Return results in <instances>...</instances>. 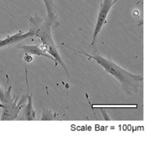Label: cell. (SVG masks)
I'll return each instance as SVG.
<instances>
[{
  "label": "cell",
  "mask_w": 155,
  "mask_h": 146,
  "mask_svg": "<svg viewBox=\"0 0 155 146\" xmlns=\"http://www.w3.org/2000/svg\"><path fill=\"white\" fill-rule=\"evenodd\" d=\"M28 18L30 21L29 31L33 33V36L38 37L41 40L42 43L40 46L41 48L45 52L54 57L58 63L61 65L68 76H69L68 71L58 51L51 34L52 28L48 20H45L38 15H35V16L29 15Z\"/></svg>",
  "instance_id": "cell-1"
},
{
  "label": "cell",
  "mask_w": 155,
  "mask_h": 146,
  "mask_svg": "<svg viewBox=\"0 0 155 146\" xmlns=\"http://www.w3.org/2000/svg\"><path fill=\"white\" fill-rule=\"evenodd\" d=\"M78 52L91 58L92 60H94L97 63L103 67L106 72L114 76L116 79H118L126 87H137L143 79L141 76L133 74L127 71L113 61L106 60L102 56L99 55L88 54L81 51Z\"/></svg>",
  "instance_id": "cell-2"
},
{
  "label": "cell",
  "mask_w": 155,
  "mask_h": 146,
  "mask_svg": "<svg viewBox=\"0 0 155 146\" xmlns=\"http://www.w3.org/2000/svg\"><path fill=\"white\" fill-rule=\"evenodd\" d=\"M118 1V0H103L101 3L93 31V40L91 43L92 46L95 44L97 37H98L99 33L101 31L104 24L106 23V18H107L108 15L111 9Z\"/></svg>",
  "instance_id": "cell-3"
},
{
  "label": "cell",
  "mask_w": 155,
  "mask_h": 146,
  "mask_svg": "<svg viewBox=\"0 0 155 146\" xmlns=\"http://www.w3.org/2000/svg\"><path fill=\"white\" fill-rule=\"evenodd\" d=\"M12 86H9V89H5L6 97L4 101L2 102L3 104V112L2 115V120H13L16 118L17 115L19 113V110L21 109V105L22 102H20L18 104H16V100L13 101L12 98L10 91Z\"/></svg>",
  "instance_id": "cell-4"
},
{
  "label": "cell",
  "mask_w": 155,
  "mask_h": 146,
  "mask_svg": "<svg viewBox=\"0 0 155 146\" xmlns=\"http://www.w3.org/2000/svg\"><path fill=\"white\" fill-rule=\"evenodd\" d=\"M43 2L45 5L48 13L47 20L51 25L52 29L54 30L60 25L58 21L57 10L55 2L54 0H43Z\"/></svg>",
  "instance_id": "cell-5"
},
{
  "label": "cell",
  "mask_w": 155,
  "mask_h": 146,
  "mask_svg": "<svg viewBox=\"0 0 155 146\" xmlns=\"http://www.w3.org/2000/svg\"><path fill=\"white\" fill-rule=\"evenodd\" d=\"M33 36V33L28 31L27 33H23V31H19L13 35L9 36L7 37L0 40V48L8 46L16 43L21 42L26 39Z\"/></svg>",
  "instance_id": "cell-6"
},
{
  "label": "cell",
  "mask_w": 155,
  "mask_h": 146,
  "mask_svg": "<svg viewBox=\"0 0 155 146\" xmlns=\"http://www.w3.org/2000/svg\"><path fill=\"white\" fill-rule=\"evenodd\" d=\"M19 47L21 49L26 53H29L32 55H36L39 56H43L45 57L48 58V59H50L51 60L54 61L55 66H58V63L55 58L50 54L45 52L40 46L38 45H23L21 46H19Z\"/></svg>",
  "instance_id": "cell-7"
},
{
  "label": "cell",
  "mask_w": 155,
  "mask_h": 146,
  "mask_svg": "<svg viewBox=\"0 0 155 146\" xmlns=\"http://www.w3.org/2000/svg\"><path fill=\"white\" fill-rule=\"evenodd\" d=\"M27 97L28 99V102L26 105L25 112V118L26 120H28V121L35 120L36 119V112L35 111L33 107L32 95L29 94V93H28Z\"/></svg>",
  "instance_id": "cell-8"
},
{
  "label": "cell",
  "mask_w": 155,
  "mask_h": 146,
  "mask_svg": "<svg viewBox=\"0 0 155 146\" xmlns=\"http://www.w3.org/2000/svg\"><path fill=\"white\" fill-rule=\"evenodd\" d=\"M55 114L50 111L44 109L43 111L41 120H52L55 119Z\"/></svg>",
  "instance_id": "cell-9"
},
{
  "label": "cell",
  "mask_w": 155,
  "mask_h": 146,
  "mask_svg": "<svg viewBox=\"0 0 155 146\" xmlns=\"http://www.w3.org/2000/svg\"><path fill=\"white\" fill-rule=\"evenodd\" d=\"M23 59L26 63H31L33 60V57L32 56V54L26 53L23 57Z\"/></svg>",
  "instance_id": "cell-10"
},
{
  "label": "cell",
  "mask_w": 155,
  "mask_h": 146,
  "mask_svg": "<svg viewBox=\"0 0 155 146\" xmlns=\"http://www.w3.org/2000/svg\"><path fill=\"white\" fill-rule=\"evenodd\" d=\"M6 97V93L5 92H4L3 91V89H2V87H0V100L3 102L5 99Z\"/></svg>",
  "instance_id": "cell-11"
}]
</instances>
